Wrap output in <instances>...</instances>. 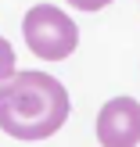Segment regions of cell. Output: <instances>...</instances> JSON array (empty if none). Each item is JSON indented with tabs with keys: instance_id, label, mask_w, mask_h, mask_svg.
I'll return each mask as SVG.
<instances>
[{
	"instance_id": "1",
	"label": "cell",
	"mask_w": 140,
	"mask_h": 147,
	"mask_svg": "<svg viewBox=\"0 0 140 147\" xmlns=\"http://www.w3.org/2000/svg\"><path fill=\"white\" fill-rule=\"evenodd\" d=\"M68 119V90L47 72H22L0 86V129L14 140H47Z\"/></svg>"
},
{
	"instance_id": "2",
	"label": "cell",
	"mask_w": 140,
	"mask_h": 147,
	"mask_svg": "<svg viewBox=\"0 0 140 147\" xmlns=\"http://www.w3.org/2000/svg\"><path fill=\"white\" fill-rule=\"evenodd\" d=\"M22 32H25V43L32 47V54L43 57V61H65L79 47L76 22L61 7H50V4L29 7L25 22H22Z\"/></svg>"
},
{
	"instance_id": "3",
	"label": "cell",
	"mask_w": 140,
	"mask_h": 147,
	"mask_svg": "<svg viewBox=\"0 0 140 147\" xmlns=\"http://www.w3.org/2000/svg\"><path fill=\"white\" fill-rule=\"evenodd\" d=\"M97 140L104 147H137L140 144V100L115 97L97 115Z\"/></svg>"
},
{
	"instance_id": "4",
	"label": "cell",
	"mask_w": 140,
	"mask_h": 147,
	"mask_svg": "<svg viewBox=\"0 0 140 147\" xmlns=\"http://www.w3.org/2000/svg\"><path fill=\"white\" fill-rule=\"evenodd\" d=\"M14 76V50H11V43L0 36V79H11Z\"/></svg>"
},
{
	"instance_id": "5",
	"label": "cell",
	"mask_w": 140,
	"mask_h": 147,
	"mask_svg": "<svg viewBox=\"0 0 140 147\" xmlns=\"http://www.w3.org/2000/svg\"><path fill=\"white\" fill-rule=\"evenodd\" d=\"M72 7H79V11H101V7H108L112 0H68Z\"/></svg>"
}]
</instances>
